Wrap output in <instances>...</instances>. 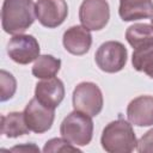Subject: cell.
I'll use <instances>...</instances> for the list:
<instances>
[{
  "label": "cell",
  "mask_w": 153,
  "mask_h": 153,
  "mask_svg": "<svg viewBox=\"0 0 153 153\" xmlns=\"http://www.w3.org/2000/svg\"><path fill=\"white\" fill-rule=\"evenodd\" d=\"M118 14L124 22L148 19L153 17L152 0H120Z\"/></svg>",
  "instance_id": "obj_13"
},
{
  "label": "cell",
  "mask_w": 153,
  "mask_h": 153,
  "mask_svg": "<svg viewBox=\"0 0 153 153\" xmlns=\"http://www.w3.org/2000/svg\"><path fill=\"white\" fill-rule=\"evenodd\" d=\"M35 97L45 106L56 109L65 98V86L56 76L43 79L36 84Z\"/></svg>",
  "instance_id": "obj_10"
},
{
  "label": "cell",
  "mask_w": 153,
  "mask_h": 153,
  "mask_svg": "<svg viewBox=\"0 0 153 153\" xmlns=\"http://www.w3.org/2000/svg\"><path fill=\"white\" fill-rule=\"evenodd\" d=\"M128 121L137 127L153 126V96H139L127 106Z\"/></svg>",
  "instance_id": "obj_11"
},
{
  "label": "cell",
  "mask_w": 153,
  "mask_h": 153,
  "mask_svg": "<svg viewBox=\"0 0 153 153\" xmlns=\"http://www.w3.org/2000/svg\"><path fill=\"white\" fill-rule=\"evenodd\" d=\"M36 19L33 0H4L1 25L6 33L19 35L26 31Z\"/></svg>",
  "instance_id": "obj_1"
},
{
  "label": "cell",
  "mask_w": 153,
  "mask_h": 153,
  "mask_svg": "<svg viewBox=\"0 0 153 153\" xmlns=\"http://www.w3.org/2000/svg\"><path fill=\"white\" fill-rule=\"evenodd\" d=\"M23 112L30 131L36 134L48 131L55 120V109L43 105L36 97L26 104Z\"/></svg>",
  "instance_id": "obj_8"
},
{
  "label": "cell",
  "mask_w": 153,
  "mask_h": 153,
  "mask_svg": "<svg viewBox=\"0 0 153 153\" xmlns=\"http://www.w3.org/2000/svg\"><path fill=\"white\" fill-rule=\"evenodd\" d=\"M126 39L133 49L151 47L153 45V27L146 23L133 24L126 31Z\"/></svg>",
  "instance_id": "obj_14"
},
{
  "label": "cell",
  "mask_w": 153,
  "mask_h": 153,
  "mask_svg": "<svg viewBox=\"0 0 153 153\" xmlns=\"http://www.w3.org/2000/svg\"><path fill=\"white\" fill-rule=\"evenodd\" d=\"M0 87H1V94H0L1 102H6L11 99L14 96L16 90H17L16 78L5 69L0 71Z\"/></svg>",
  "instance_id": "obj_18"
},
{
  "label": "cell",
  "mask_w": 153,
  "mask_h": 153,
  "mask_svg": "<svg viewBox=\"0 0 153 153\" xmlns=\"http://www.w3.org/2000/svg\"><path fill=\"white\" fill-rule=\"evenodd\" d=\"M151 25H152V27H153V17H152V19H151Z\"/></svg>",
  "instance_id": "obj_22"
},
{
  "label": "cell",
  "mask_w": 153,
  "mask_h": 153,
  "mask_svg": "<svg viewBox=\"0 0 153 153\" xmlns=\"http://www.w3.org/2000/svg\"><path fill=\"white\" fill-rule=\"evenodd\" d=\"M22 149H25V151H36V152H39V148L36 147L35 145H25V146H16L13 148H11V151H22Z\"/></svg>",
  "instance_id": "obj_21"
},
{
  "label": "cell",
  "mask_w": 153,
  "mask_h": 153,
  "mask_svg": "<svg viewBox=\"0 0 153 153\" xmlns=\"http://www.w3.org/2000/svg\"><path fill=\"white\" fill-rule=\"evenodd\" d=\"M131 63L137 72H143L153 79V45L134 49Z\"/></svg>",
  "instance_id": "obj_17"
},
{
  "label": "cell",
  "mask_w": 153,
  "mask_h": 153,
  "mask_svg": "<svg viewBox=\"0 0 153 153\" xmlns=\"http://www.w3.org/2000/svg\"><path fill=\"white\" fill-rule=\"evenodd\" d=\"M61 68V60L53 55H39L32 66V75L37 79H48L55 76Z\"/></svg>",
  "instance_id": "obj_16"
},
{
  "label": "cell",
  "mask_w": 153,
  "mask_h": 153,
  "mask_svg": "<svg viewBox=\"0 0 153 153\" xmlns=\"http://www.w3.org/2000/svg\"><path fill=\"white\" fill-rule=\"evenodd\" d=\"M60 134L75 146H87L93 136V121L90 115L78 110L68 114L61 126Z\"/></svg>",
  "instance_id": "obj_3"
},
{
  "label": "cell",
  "mask_w": 153,
  "mask_h": 153,
  "mask_svg": "<svg viewBox=\"0 0 153 153\" xmlns=\"http://www.w3.org/2000/svg\"><path fill=\"white\" fill-rule=\"evenodd\" d=\"M110 19V6L106 0H82L79 7V20L90 31L104 29Z\"/></svg>",
  "instance_id": "obj_6"
},
{
  "label": "cell",
  "mask_w": 153,
  "mask_h": 153,
  "mask_svg": "<svg viewBox=\"0 0 153 153\" xmlns=\"http://www.w3.org/2000/svg\"><path fill=\"white\" fill-rule=\"evenodd\" d=\"M127 48L118 41L104 42L94 54L97 66L105 73H117L122 71L127 63Z\"/></svg>",
  "instance_id": "obj_5"
},
{
  "label": "cell",
  "mask_w": 153,
  "mask_h": 153,
  "mask_svg": "<svg viewBox=\"0 0 153 153\" xmlns=\"http://www.w3.org/2000/svg\"><path fill=\"white\" fill-rule=\"evenodd\" d=\"M100 143L103 149L109 153H130L137 147V140L130 122L122 117L104 127Z\"/></svg>",
  "instance_id": "obj_2"
},
{
  "label": "cell",
  "mask_w": 153,
  "mask_h": 153,
  "mask_svg": "<svg viewBox=\"0 0 153 153\" xmlns=\"http://www.w3.org/2000/svg\"><path fill=\"white\" fill-rule=\"evenodd\" d=\"M136 149L140 153H153V128L141 136L137 141Z\"/></svg>",
  "instance_id": "obj_20"
},
{
  "label": "cell",
  "mask_w": 153,
  "mask_h": 153,
  "mask_svg": "<svg viewBox=\"0 0 153 153\" xmlns=\"http://www.w3.org/2000/svg\"><path fill=\"white\" fill-rule=\"evenodd\" d=\"M74 110L94 117L99 115L103 109L104 99L99 86L91 81H82L78 84L72 94Z\"/></svg>",
  "instance_id": "obj_4"
},
{
  "label": "cell",
  "mask_w": 153,
  "mask_h": 153,
  "mask_svg": "<svg viewBox=\"0 0 153 153\" xmlns=\"http://www.w3.org/2000/svg\"><path fill=\"white\" fill-rule=\"evenodd\" d=\"M30 129L26 124L24 112L13 111L1 116V134L6 137H18L29 134Z\"/></svg>",
  "instance_id": "obj_15"
},
{
  "label": "cell",
  "mask_w": 153,
  "mask_h": 153,
  "mask_svg": "<svg viewBox=\"0 0 153 153\" xmlns=\"http://www.w3.org/2000/svg\"><path fill=\"white\" fill-rule=\"evenodd\" d=\"M65 49L72 55L81 56L86 54L92 44V35L82 25H74L67 29L62 37Z\"/></svg>",
  "instance_id": "obj_12"
},
{
  "label": "cell",
  "mask_w": 153,
  "mask_h": 153,
  "mask_svg": "<svg viewBox=\"0 0 153 153\" xmlns=\"http://www.w3.org/2000/svg\"><path fill=\"white\" fill-rule=\"evenodd\" d=\"M68 16V5L66 0H37L36 18L48 29L60 26Z\"/></svg>",
  "instance_id": "obj_9"
},
{
  "label": "cell",
  "mask_w": 153,
  "mask_h": 153,
  "mask_svg": "<svg viewBox=\"0 0 153 153\" xmlns=\"http://www.w3.org/2000/svg\"><path fill=\"white\" fill-rule=\"evenodd\" d=\"M43 152H81L78 146L71 143L63 137H54L45 142Z\"/></svg>",
  "instance_id": "obj_19"
},
{
  "label": "cell",
  "mask_w": 153,
  "mask_h": 153,
  "mask_svg": "<svg viewBox=\"0 0 153 153\" xmlns=\"http://www.w3.org/2000/svg\"><path fill=\"white\" fill-rule=\"evenodd\" d=\"M39 43L32 35H13L7 43V54L19 65H29L39 56Z\"/></svg>",
  "instance_id": "obj_7"
}]
</instances>
